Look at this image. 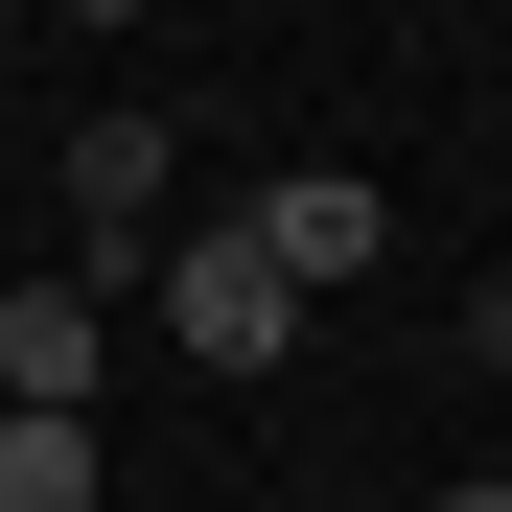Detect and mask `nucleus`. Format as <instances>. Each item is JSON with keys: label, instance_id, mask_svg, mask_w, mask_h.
<instances>
[{"label": "nucleus", "instance_id": "f257e3e1", "mask_svg": "<svg viewBox=\"0 0 512 512\" xmlns=\"http://www.w3.org/2000/svg\"><path fill=\"white\" fill-rule=\"evenodd\" d=\"M140 303H163V350H187V373H233V396L303 350V280H280L256 233H187V256H140Z\"/></svg>", "mask_w": 512, "mask_h": 512}, {"label": "nucleus", "instance_id": "f03ea898", "mask_svg": "<svg viewBox=\"0 0 512 512\" xmlns=\"http://www.w3.org/2000/svg\"><path fill=\"white\" fill-rule=\"evenodd\" d=\"M163 187H187V163H163V117H140V94H94V117L47 140V210H70V280H140V256H163Z\"/></svg>", "mask_w": 512, "mask_h": 512}, {"label": "nucleus", "instance_id": "7ed1b4c3", "mask_svg": "<svg viewBox=\"0 0 512 512\" xmlns=\"http://www.w3.org/2000/svg\"><path fill=\"white\" fill-rule=\"evenodd\" d=\"M94 373H117V280H0V419H94Z\"/></svg>", "mask_w": 512, "mask_h": 512}, {"label": "nucleus", "instance_id": "20e7f679", "mask_svg": "<svg viewBox=\"0 0 512 512\" xmlns=\"http://www.w3.org/2000/svg\"><path fill=\"white\" fill-rule=\"evenodd\" d=\"M233 233H256V256H280V280H303V303H326V280H373V256H396V210L350 187V163H280V187H256Z\"/></svg>", "mask_w": 512, "mask_h": 512}, {"label": "nucleus", "instance_id": "39448f33", "mask_svg": "<svg viewBox=\"0 0 512 512\" xmlns=\"http://www.w3.org/2000/svg\"><path fill=\"white\" fill-rule=\"evenodd\" d=\"M0 512H94V419H0Z\"/></svg>", "mask_w": 512, "mask_h": 512}, {"label": "nucleus", "instance_id": "423d86ee", "mask_svg": "<svg viewBox=\"0 0 512 512\" xmlns=\"http://www.w3.org/2000/svg\"><path fill=\"white\" fill-rule=\"evenodd\" d=\"M466 350H489V373H512V256H489V280H466Z\"/></svg>", "mask_w": 512, "mask_h": 512}, {"label": "nucleus", "instance_id": "0eeeda50", "mask_svg": "<svg viewBox=\"0 0 512 512\" xmlns=\"http://www.w3.org/2000/svg\"><path fill=\"white\" fill-rule=\"evenodd\" d=\"M443 512H512V466H489V489H443Z\"/></svg>", "mask_w": 512, "mask_h": 512}]
</instances>
